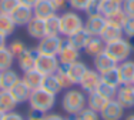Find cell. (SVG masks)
<instances>
[{"mask_svg": "<svg viewBox=\"0 0 134 120\" xmlns=\"http://www.w3.org/2000/svg\"><path fill=\"white\" fill-rule=\"evenodd\" d=\"M87 106V93L81 89H67L62 97V107L70 116H76Z\"/></svg>", "mask_w": 134, "mask_h": 120, "instance_id": "1", "label": "cell"}, {"mask_svg": "<svg viewBox=\"0 0 134 120\" xmlns=\"http://www.w3.org/2000/svg\"><path fill=\"white\" fill-rule=\"evenodd\" d=\"M29 105L30 109L36 113L40 114H46V113L52 112L53 107L56 106V96L50 91H47L46 89L40 87L37 90H33L29 99Z\"/></svg>", "mask_w": 134, "mask_h": 120, "instance_id": "2", "label": "cell"}, {"mask_svg": "<svg viewBox=\"0 0 134 120\" xmlns=\"http://www.w3.org/2000/svg\"><path fill=\"white\" fill-rule=\"evenodd\" d=\"M83 27H84V20L77 12H63L60 14V34L63 37L71 36Z\"/></svg>", "mask_w": 134, "mask_h": 120, "instance_id": "3", "label": "cell"}, {"mask_svg": "<svg viewBox=\"0 0 134 120\" xmlns=\"http://www.w3.org/2000/svg\"><path fill=\"white\" fill-rule=\"evenodd\" d=\"M104 53L108 54L117 64H119V63L124 62V60L130 59V56H131V53H133V49H131V46H130L129 40H127L126 37H123V39H119V40H116V42L106 43Z\"/></svg>", "mask_w": 134, "mask_h": 120, "instance_id": "4", "label": "cell"}, {"mask_svg": "<svg viewBox=\"0 0 134 120\" xmlns=\"http://www.w3.org/2000/svg\"><path fill=\"white\" fill-rule=\"evenodd\" d=\"M63 36H44L39 40L36 46V52L39 54H49V56H57L60 47L63 43Z\"/></svg>", "mask_w": 134, "mask_h": 120, "instance_id": "5", "label": "cell"}, {"mask_svg": "<svg viewBox=\"0 0 134 120\" xmlns=\"http://www.w3.org/2000/svg\"><path fill=\"white\" fill-rule=\"evenodd\" d=\"M60 67V62L57 59V56H49V54H39L37 53L36 57V66L34 69L43 73L44 76L54 74Z\"/></svg>", "mask_w": 134, "mask_h": 120, "instance_id": "6", "label": "cell"}, {"mask_svg": "<svg viewBox=\"0 0 134 120\" xmlns=\"http://www.w3.org/2000/svg\"><path fill=\"white\" fill-rule=\"evenodd\" d=\"M57 59L60 62V66H69L71 63L80 60V50H77L74 46H71L67 40V37H64L62 47L57 53Z\"/></svg>", "mask_w": 134, "mask_h": 120, "instance_id": "7", "label": "cell"}, {"mask_svg": "<svg viewBox=\"0 0 134 120\" xmlns=\"http://www.w3.org/2000/svg\"><path fill=\"white\" fill-rule=\"evenodd\" d=\"M124 110L126 109L116 99H111L101 109L100 117H101V120H121L124 117Z\"/></svg>", "mask_w": 134, "mask_h": 120, "instance_id": "8", "label": "cell"}, {"mask_svg": "<svg viewBox=\"0 0 134 120\" xmlns=\"http://www.w3.org/2000/svg\"><path fill=\"white\" fill-rule=\"evenodd\" d=\"M107 23V19L104 16H101L100 13H94L87 16V20L84 21V29L90 36H100L101 30L104 29Z\"/></svg>", "mask_w": 134, "mask_h": 120, "instance_id": "9", "label": "cell"}, {"mask_svg": "<svg viewBox=\"0 0 134 120\" xmlns=\"http://www.w3.org/2000/svg\"><path fill=\"white\" fill-rule=\"evenodd\" d=\"M100 80H101V74L98 73L97 70H94V69H87V72H86L84 76L81 77L79 86H80V89L84 91V93H91V91H96Z\"/></svg>", "mask_w": 134, "mask_h": 120, "instance_id": "10", "label": "cell"}, {"mask_svg": "<svg viewBox=\"0 0 134 120\" xmlns=\"http://www.w3.org/2000/svg\"><path fill=\"white\" fill-rule=\"evenodd\" d=\"M116 100L124 109H133L134 107V89L133 84H121L117 89Z\"/></svg>", "mask_w": 134, "mask_h": 120, "instance_id": "11", "label": "cell"}, {"mask_svg": "<svg viewBox=\"0 0 134 120\" xmlns=\"http://www.w3.org/2000/svg\"><path fill=\"white\" fill-rule=\"evenodd\" d=\"M21 80V76L14 69H6L0 72V90H12L14 84Z\"/></svg>", "mask_w": 134, "mask_h": 120, "instance_id": "12", "label": "cell"}, {"mask_svg": "<svg viewBox=\"0 0 134 120\" xmlns=\"http://www.w3.org/2000/svg\"><path fill=\"white\" fill-rule=\"evenodd\" d=\"M10 16H12V19H13L16 27L17 26H27V23L34 17L33 9L29 7V6H24V4H19Z\"/></svg>", "mask_w": 134, "mask_h": 120, "instance_id": "13", "label": "cell"}, {"mask_svg": "<svg viewBox=\"0 0 134 120\" xmlns=\"http://www.w3.org/2000/svg\"><path fill=\"white\" fill-rule=\"evenodd\" d=\"M36 57H37V52L36 49H27L21 53L20 56L17 57V66L21 72H29L31 69H34L36 66Z\"/></svg>", "mask_w": 134, "mask_h": 120, "instance_id": "14", "label": "cell"}, {"mask_svg": "<svg viewBox=\"0 0 134 120\" xmlns=\"http://www.w3.org/2000/svg\"><path fill=\"white\" fill-rule=\"evenodd\" d=\"M117 72L121 84H133L134 80V60H124L117 64Z\"/></svg>", "mask_w": 134, "mask_h": 120, "instance_id": "15", "label": "cell"}, {"mask_svg": "<svg viewBox=\"0 0 134 120\" xmlns=\"http://www.w3.org/2000/svg\"><path fill=\"white\" fill-rule=\"evenodd\" d=\"M63 67L66 69L67 74H69L70 79H71V81H73L74 86L80 83L81 77L84 76V73L87 72V69H88L87 64H86L84 62H81V60H77V62L71 63V64H69V66H63Z\"/></svg>", "mask_w": 134, "mask_h": 120, "instance_id": "16", "label": "cell"}, {"mask_svg": "<svg viewBox=\"0 0 134 120\" xmlns=\"http://www.w3.org/2000/svg\"><path fill=\"white\" fill-rule=\"evenodd\" d=\"M98 37H100L104 43H111V42H116V40H119V39H123L124 37L123 27L116 26V24H111V23L107 21Z\"/></svg>", "mask_w": 134, "mask_h": 120, "instance_id": "17", "label": "cell"}, {"mask_svg": "<svg viewBox=\"0 0 134 120\" xmlns=\"http://www.w3.org/2000/svg\"><path fill=\"white\" fill-rule=\"evenodd\" d=\"M44 77H46V76L43 73H40L37 69H31V70H29V72H24L23 76H21V80H23L31 89V91H33V90H37V89H40V87H43Z\"/></svg>", "mask_w": 134, "mask_h": 120, "instance_id": "18", "label": "cell"}, {"mask_svg": "<svg viewBox=\"0 0 134 120\" xmlns=\"http://www.w3.org/2000/svg\"><path fill=\"white\" fill-rule=\"evenodd\" d=\"M124 0H97V12L104 17H108L114 12L123 9Z\"/></svg>", "mask_w": 134, "mask_h": 120, "instance_id": "19", "label": "cell"}, {"mask_svg": "<svg viewBox=\"0 0 134 120\" xmlns=\"http://www.w3.org/2000/svg\"><path fill=\"white\" fill-rule=\"evenodd\" d=\"M26 30H27V34L31 39H36V40L43 39V37L46 36V24H44V20L33 17L27 23Z\"/></svg>", "mask_w": 134, "mask_h": 120, "instance_id": "20", "label": "cell"}, {"mask_svg": "<svg viewBox=\"0 0 134 120\" xmlns=\"http://www.w3.org/2000/svg\"><path fill=\"white\" fill-rule=\"evenodd\" d=\"M56 14L50 0H37V3L33 6V16L41 20H46L50 16Z\"/></svg>", "mask_w": 134, "mask_h": 120, "instance_id": "21", "label": "cell"}, {"mask_svg": "<svg viewBox=\"0 0 134 120\" xmlns=\"http://www.w3.org/2000/svg\"><path fill=\"white\" fill-rule=\"evenodd\" d=\"M104 49H106V43H104L98 36H91L83 50H84V53L87 56H90V57L94 59V57H97L98 54L104 53Z\"/></svg>", "mask_w": 134, "mask_h": 120, "instance_id": "22", "label": "cell"}, {"mask_svg": "<svg viewBox=\"0 0 134 120\" xmlns=\"http://www.w3.org/2000/svg\"><path fill=\"white\" fill-rule=\"evenodd\" d=\"M93 64H94V70H97L100 74H103V73H106V72L111 70V69L117 67V63L108 54H106V53H101L97 57H94Z\"/></svg>", "mask_w": 134, "mask_h": 120, "instance_id": "23", "label": "cell"}, {"mask_svg": "<svg viewBox=\"0 0 134 120\" xmlns=\"http://www.w3.org/2000/svg\"><path fill=\"white\" fill-rule=\"evenodd\" d=\"M10 93L17 103H26V102H29V99H30L31 89L23 80H20L17 84H14V87L10 90Z\"/></svg>", "mask_w": 134, "mask_h": 120, "instance_id": "24", "label": "cell"}, {"mask_svg": "<svg viewBox=\"0 0 134 120\" xmlns=\"http://www.w3.org/2000/svg\"><path fill=\"white\" fill-rule=\"evenodd\" d=\"M19 103L14 100V97L12 96L10 90H0V112L9 113L16 110Z\"/></svg>", "mask_w": 134, "mask_h": 120, "instance_id": "25", "label": "cell"}, {"mask_svg": "<svg viewBox=\"0 0 134 120\" xmlns=\"http://www.w3.org/2000/svg\"><path fill=\"white\" fill-rule=\"evenodd\" d=\"M90 34L87 33L84 29H81V30H79V31H76L74 34H71V36H69L67 37V40H69V43L71 46H74L77 50H81L86 47V45H87V42L90 40Z\"/></svg>", "mask_w": 134, "mask_h": 120, "instance_id": "26", "label": "cell"}, {"mask_svg": "<svg viewBox=\"0 0 134 120\" xmlns=\"http://www.w3.org/2000/svg\"><path fill=\"white\" fill-rule=\"evenodd\" d=\"M108 100L106 97H103L101 94H98L97 91H91V93H87V107H90L91 110H94V112H101V109H103L104 106H106V103Z\"/></svg>", "mask_w": 134, "mask_h": 120, "instance_id": "27", "label": "cell"}, {"mask_svg": "<svg viewBox=\"0 0 134 120\" xmlns=\"http://www.w3.org/2000/svg\"><path fill=\"white\" fill-rule=\"evenodd\" d=\"M46 24V36H62L60 34V14H53L44 20Z\"/></svg>", "mask_w": 134, "mask_h": 120, "instance_id": "28", "label": "cell"}, {"mask_svg": "<svg viewBox=\"0 0 134 120\" xmlns=\"http://www.w3.org/2000/svg\"><path fill=\"white\" fill-rule=\"evenodd\" d=\"M16 29V24L10 14L0 13V34L9 37Z\"/></svg>", "mask_w": 134, "mask_h": 120, "instance_id": "29", "label": "cell"}, {"mask_svg": "<svg viewBox=\"0 0 134 120\" xmlns=\"http://www.w3.org/2000/svg\"><path fill=\"white\" fill-rule=\"evenodd\" d=\"M43 89H46L47 91L53 93L54 96H57V94L63 90V87H62V84H60V81H59V79H57L56 73H54V74H49V76L44 77Z\"/></svg>", "mask_w": 134, "mask_h": 120, "instance_id": "30", "label": "cell"}, {"mask_svg": "<svg viewBox=\"0 0 134 120\" xmlns=\"http://www.w3.org/2000/svg\"><path fill=\"white\" fill-rule=\"evenodd\" d=\"M117 89H119V87H114V86H111V84L106 83V81L100 80V83H98L96 91H97L98 94H101L103 97H106L107 100H111V99H116Z\"/></svg>", "mask_w": 134, "mask_h": 120, "instance_id": "31", "label": "cell"}, {"mask_svg": "<svg viewBox=\"0 0 134 120\" xmlns=\"http://www.w3.org/2000/svg\"><path fill=\"white\" fill-rule=\"evenodd\" d=\"M13 62H14V57L7 47L0 49V72L6 70V69H10L13 66Z\"/></svg>", "mask_w": 134, "mask_h": 120, "instance_id": "32", "label": "cell"}, {"mask_svg": "<svg viewBox=\"0 0 134 120\" xmlns=\"http://www.w3.org/2000/svg\"><path fill=\"white\" fill-rule=\"evenodd\" d=\"M101 80L106 81V83H108V84H111V86H114V87H120L121 86L117 67H114V69H111V70L106 72V73H103L101 74Z\"/></svg>", "mask_w": 134, "mask_h": 120, "instance_id": "33", "label": "cell"}, {"mask_svg": "<svg viewBox=\"0 0 134 120\" xmlns=\"http://www.w3.org/2000/svg\"><path fill=\"white\" fill-rule=\"evenodd\" d=\"M127 19H129L127 13L123 10V9H120V10L114 12L111 16H108V17H107V21H108V23H111V24H116V26L123 27L124 24H126Z\"/></svg>", "mask_w": 134, "mask_h": 120, "instance_id": "34", "label": "cell"}, {"mask_svg": "<svg viewBox=\"0 0 134 120\" xmlns=\"http://www.w3.org/2000/svg\"><path fill=\"white\" fill-rule=\"evenodd\" d=\"M56 76H57V79H59L60 84H62L63 90L71 89V87L74 86V84H73V81H71V79L69 77V74H67L66 69L63 67V66H60V67H59V70L56 72Z\"/></svg>", "mask_w": 134, "mask_h": 120, "instance_id": "35", "label": "cell"}, {"mask_svg": "<svg viewBox=\"0 0 134 120\" xmlns=\"http://www.w3.org/2000/svg\"><path fill=\"white\" fill-rule=\"evenodd\" d=\"M96 0H67L70 9L74 12H86Z\"/></svg>", "mask_w": 134, "mask_h": 120, "instance_id": "36", "label": "cell"}, {"mask_svg": "<svg viewBox=\"0 0 134 120\" xmlns=\"http://www.w3.org/2000/svg\"><path fill=\"white\" fill-rule=\"evenodd\" d=\"M74 117H76V120H101L100 113L91 110L90 107H87V106H86L80 113H77Z\"/></svg>", "mask_w": 134, "mask_h": 120, "instance_id": "37", "label": "cell"}, {"mask_svg": "<svg viewBox=\"0 0 134 120\" xmlns=\"http://www.w3.org/2000/svg\"><path fill=\"white\" fill-rule=\"evenodd\" d=\"M7 49L10 50V53L13 54V57L17 59L27 47H26V45H24V42H21V40H13V42H10V45H7Z\"/></svg>", "mask_w": 134, "mask_h": 120, "instance_id": "38", "label": "cell"}, {"mask_svg": "<svg viewBox=\"0 0 134 120\" xmlns=\"http://www.w3.org/2000/svg\"><path fill=\"white\" fill-rule=\"evenodd\" d=\"M19 4H20L19 0H0V13L12 14Z\"/></svg>", "mask_w": 134, "mask_h": 120, "instance_id": "39", "label": "cell"}, {"mask_svg": "<svg viewBox=\"0 0 134 120\" xmlns=\"http://www.w3.org/2000/svg\"><path fill=\"white\" fill-rule=\"evenodd\" d=\"M124 37H134V17H129L126 21V24L123 26Z\"/></svg>", "mask_w": 134, "mask_h": 120, "instance_id": "40", "label": "cell"}, {"mask_svg": "<svg viewBox=\"0 0 134 120\" xmlns=\"http://www.w3.org/2000/svg\"><path fill=\"white\" fill-rule=\"evenodd\" d=\"M50 3H52L54 12H64L66 10V6L69 4L67 3V0H50Z\"/></svg>", "mask_w": 134, "mask_h": 120, "instance_id": "41", "label": "cell"}, {"mask_svg": "<svg viewBox=\"0 0 134 120\" xmlns=\"http://www.w3.org/2000/svg\"><path fill=\"white\" fill-rule=\"evenodd\" d=\"M123 10L127 13L129 17H134V0H124Z\"/></svg>", "mask_w": 134, "mask_h": 120, "instance_id": "42", "label": "cell"}, {"mask_svg": "<svg viewBox=\"0 0 134 120\" xmlns=\"http://www.w3.org/2000/svg\"><path fill=\"white\" fill-rule=\"evenodd\" d=\"M3 120H26V119L23 117V114H21V113L13 110V112L4 113V117H3Z\"/></svg>", "mask_w": 134, "mask_h": 120, "instance_id": "43", "label": "cell"}, {"mask_svg": "<svg viewBox=\"0 0 134 120\" xmlns=\"http://www.w3.org/2000/svg\"><path fill=\"white\" fill-rule=\"evenodd\" d=\"M43 120H64L62 114L59 113H53V112H49L46 114H43Z\"/></svg>", "mask_w": 134, "mask_h": 120, "instance_id": "44", "label": "cell"}, {"mask_svg": "<svg viewBox=\"0 0 134 120\" xmlns=\"http://www.w3.org/2000/svg\"><path fill=\"white\" fill-rule=\"evenodd\" d=\"M26 120H43V114H40V113H36V112H33V110H31L30 116H29Z\"/></svg>", "mask_w": 134, "mask_h": 120, "instance_id": "45", "label": "cell"}, {"mask_svg": "<svg viewBox=\"0 0 134 120\" xmlns=\"http://www.w3.org/2000/svg\"><path fill=\"white\" fill-rule=\"evenodd\" d=\"M20 2V4H24V6H29V7L33 9V6L37 3V0H19Z\"/></svg>", "mask_w": 134, "mask_h": 120, "instance_id": "46", "label": "cell"}, {"mask_svg": "<svg viewBox=\"0 0 134 120\" xmlns=\"http://www.w3.org/2000/svg\"><path fill=\"white\" fill-rule=\"evenodd\" d=\"M4 47H7V37L0 34V49H4Z\"/></svg>", "mask_w": 134, "mask_h": 120, "instance_id": "47", "label": "cell"}, {"mask_svg": "<svg viewBox=\"0 0 134 120\" xmlns=\"http://www.w3.org/2000/svg\"><path fill=\"white\" fill-rule=\"evenodd\" d=\"M126 39H127V37H126ZM127 40H129L130 46H131V49H133V52H134V37H129Z\"/></svg>", "mask_w": 134, "mask_h": 120, "instance_id": "48", "label": "cell"}, {"mask_svg": "<svg viewBox=\"0 0 134 120\" xmlns=\"http://www.w3.org/2000/svg\"><path fill=\"white\" fill-rule=\"evenodd\" d=\"M124 120H134V113H131V114H129V116H127V117L124 119Z\"/></svg>", "mask_w": 134, "mask_h": 120, "instance_id": "49", "label": "cell"}, {"mask_svg": "<svg viewBox=\"0 0 134 120\" xmlns=\"http://www.w3.org/2000/svg\"><path fill=\"white\" fill-rule=\"evenodd\" d=\"M3 117H4V113H3V112H0V120H3Z\"/></svg>", "mask_w": 134, "mask_h": 120, "instance_id": "50", "label": "cell"}, {"mask_svg": "<svg viewBox=\"0 0 134 120\" xmlns=\"http://www.w3.org/2000/svg\"><path fill=\"white\" fill-rule=\"evenodd\" d=\"M64 120H76V117L73 116V117H69V119H64Z\"/></svg>", "mask_w": 134, "mask_h": 120, "instance_id": "51", "label": "cell"}, {"mask_svg": "<svg viewBox=\"0 0 134 120\" xmlns=\"http://www.w3.org/2000/svg\"><path fill=\"white\" fill-rule=\"evenodd\" d=\"M133 86H134V80H133Z\"/></svg>", "mask_w": 134, "mask_h": 120, "instance_id": "52", "label": "cell"}, {"mask_svg": "<svg viewBox=\"0 0 134 120\" xmlns=\"http://www.w3.org/2000/svg\"><path fill=\"white\" fill-rule=\"evenodd\" d=\"M133 89H134V86H133Z\"/></svg>", "mask_w": 134, "mask_h": 120, "instance_id": "53", "label": "cell"}]
</instances>
